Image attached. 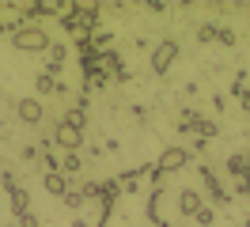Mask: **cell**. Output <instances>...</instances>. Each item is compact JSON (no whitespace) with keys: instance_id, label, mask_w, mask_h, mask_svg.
<instances>
[{"instance_id":"obj_1","label":"cell","mask_w":250,"mask_h":227,"mask_svg":"<svg viewBox=\"0 0 250 227\" xmlns=\"http://www.w3.org/2000/svg\"><path fill=\"white\" fill-rule=\"evenodd\" d=\"M8 38H12V45H16L19 53H46L49 49V30L46 27H19Z\"/></svg>"},{"instance_id":"obj_2","label":"cell","mask_w":250,"mask_h":227,"mask_svg":"<svg viewBox=\"0 0 250 227\" xmlns=\"http://www.w3.org/2000/svg\"><path fill=\"white\" fill-rule=\"evenodd\" d=\"M197 174H201V189L208 193V201H212V208H231V193L224 189V182H220V174L212 170L208 163L197 166Z\"/></svg>"},{"instance_id":"obj_3","label":"cell","mask_w":250,"mask_h":227,"mask_svg":"<svg viewBox=\"0 0 250 227\" xmlns=\"http://www.w3.org/2000/svg\"><path fill=\"white\" fill-rule=\"evenodd\" d=\"M178 53H182V45L174 42V38H159V42L152 45V57H148L152 72H156V76H167V72H171V64L178 61Z\"/></svg>"},{"instance_id":"obj_4","label":"cell","mask_w":250,"mask_h":227,"mask_svg":"<svg viewBox=\"0 0 250 227\" xmlns=\"http://www.w3.org/2000/svg\"><path fill=\"white\" fill-rule=\"evenodd\" d=\"M53 148H61V151H80L83 148V133H80L76 125H68V121L57 118V125H53V140H49Z\"/></svg>"},{"instance_id":"obj_5","label":"cell","mask_w":250,"mask_h":227,"mask_svg":"<svg viewBox=\"0 0 250 227\" xmlns=\"http://www.w3.org/2000/svg\"><path fill=\"white\" fill-rule=\"evenodd\" d=\"M72 8L80 15V34H95V30L103 27L99 19H103V4H91V0H72Z\"/></svg>"},{"instance_id":"obj_6","label":"cell","mask_w":250,"mask_h":227,"mask_svg":"<svg viewBox=\"0 0 250 227\" xmlns=\"http://www.w3.org/2000/svg\"><path fill=\"white\" fill-rule=\"evenodd\" d=\"M186 163H189V151L182 148V144H167V148L159 151V159H156V170L171 174V170H182Z\"/></svg>"},{"instance_id":"obj_7","label":"cell","mask_w":250,"mask_h":227,"mask_svg":"<svg viewBox=\"0 0 250 227\" xmlns=\"http://www.w3.org/2000/svg\"><path fill=\"white\" fill-rule=\"evenodd\" d=\"M16 118L23 121V125H42V121H46V103H38V99H34V95H27V99H19L16 103Z\"/></svg>"},{"instance_id":"obj_8","label":"cell","mask_w":250,"mask_h":227,"mask_svg":"<svg viewBox=\"0 0 250 227\" xmlns=\"http://www.w3.org/2000/svg\"><path fill=\"white\" fill-rule=\"evenodd\" d=\"M64 57H68V45H64V42H49V49H46V68H42V72L53 76V80H61Z\"/></svg>"},{"instance_id":"obj_9","label":"cell","mask_w":250,"mask_h":227,"mask_svg":"<svg viewBox=\"0 0 250 227\" xmlns=\"http://www.w3.org/2000/svg\"><path fill=\"white\" fill-rule=\"evenodd\" d=\"M34 91H38L34 99L42 103L46 95H64V91H68V83H61V80H53V76H46V72H38V76H34Z\"/></svg>"},{"instance_id":"obj_10","label":"cell","mask_w":250,"mask_h":227,"mask_svg":"<svg viewBox=\"0 0 250 227\" xmlns=\"http://www.w3.org/2000/svg\"><path fill=\"white\" fill-rule=\"evenodd\" d=\"M205 205V197H201V189H193V186H186V189H178V212L182 216H189L193 220V212Z\"/></svg>"},{"instance_id":"obj_11","label":"cell","mask_w":250,"mask_h":227,"mask_svg":"<svg viewBox=\"0 0 250 227\" xmlns=\"http://www.w3.org/2000/svg\"><path fill=\"white\" fill-rule=\"evenodd\" d=\"M42 186H46L49 197H64L72 189V178H64L61 170H49V174H42Z\"/></svg>"},{"instance_id":"obj_12","label":"cell","mask_w":250,"mask_h":227,"mask_svg":"<svg viewBox=\"0 0 250 227\" xmlns=\"http://www.w3.org/2000/svg\"><path fill=\"white\" fill-rule=\"evenodd\" d=\"M118 178V186H122V193H137L144 182V166H129V170H122V174H114Z\"/></svg>"},{"instance_id":"obj_13","label":"cell","mask_w":250,"mask_h":227,"mask_svg":"<svg viewBox=\"0 0 250 227\" xmlns=\"http://www.w3.org/2000/svg\"><path fill=\"white\" fill-rule=\"evenodd\" d=\"M8 208H12V216H23V212H31V193L23 189V186H16V189H8Z\"/></svg>"},{"instance_id":"obj_14","label":"cell","mask_w":250,"mask_h":227,"mask_svg":"<svg viewBox=\"0 0 250 227\" xmlns=\"http://www.w3.org/2000/svg\"><path fill=\"white\" fill-rule=\"evenodd\" d=\"M197 125H201V114H197L193 106H186L182 118H178V133L182 136H197Z\"/></svg>"},{"instance_id":"obj_15","label":"cell","mask_w":250,"mask_h":227,"mask_svg":"<svg viewBox=\"0 0 250 227\" xmlns=\"http://www.w3.org/2000/svg\"><path fill=\"white\" fill-rule=\"evenodd\" d=\"M80 170H83V155H80V151H64L61 155V174L64 178H76Z\"/></svg>"},{"instance_id":"obj_16","label":"cell","mask_w":250,"mask_h":227,"mask_svg":"<svg viewBox=\"0 0 250 227\" xmlns=\"http://www.w3.org/2000/svg\"><path fill=\"white\" fill-rule=\"evenodd\" d=\"M224 166H228V174H231V178H243V174H250L247 155H243V151H231V155L224 159Z\"/></svg>"},{"instance_id":"obj_17","label":"cell","mask_w":250,"mask_h":227,"mask_svg":"<svg viewBox=\"0 0 250 227\" xmlns=\"http://www.w3.org/2000/svg\"><path fill=\"white\" fill-rule=\"evenodd\" d=\"M57 23H61V30H64V34H72V38L80 34V15H76V8H72V0H68V8L61 12V19H57Z\"/></svg>"},{"instance_id":"obj_18","label":"cell","mask_w":250,"mask_h":227,"mask_svg":"<svg viewBox=\"0 0 250 227\" xmlns=\"http://www.w3.org/2000/svg\"><path fill=\"white\" fill-rule=\"evenodd\" d=\"M163 189H152V197H148V205H144V216H148V224H159L163 216H159V205H163Z\"/></svg>"},{"instance_id":"obj_19","label":"cell","mask_w":250,"mask_h":227,"mask_svg":"<svg viewBox=\"0 0 250 227\" xmlns=\"http://www.w3.org/2000/svg\"><path fill=\"white\" fill-rule=\"evenodd\" d=\"M87 38H91V45H95V53H106V49H114V34H110V30H95V34H87Z\"/></svg>"},{"instance_id":"obj_20","label":"cell","mask_w":250,"mask_h":227,"mask_svg":"<svg viewBox=\"0 0 250 227\" xmlns=\"http://www.w3.org/2000/svg\"><path fill=\"white\" fill-rule=\"evenodd\" d=\"M80 197H83V205H87V201H99V197H103V182H95V178L80 182Z\"/></svg>"},{"instance_id":"obj_21","label":"cell","mask_w":250,"mask_h":227,"mask_svg":"<svg viewBox=\"0 0 250 227\" xmlns=\"http://www.w3.org/2000/svg\"><path fill=\"white\" fill-rule=\"evenodd\" d=\"M61 121H68V125H76L80 133L87 129V110H80V106H72V110H64V118Z\"/></svg>"},{"instance_id":"obj_22","label":"cell","mask_w":250,"mask_h":227,"mask_svg":"<svg viewBox=\"0 0 250 227\" xmlns=\"http://www.w3.org/2000/svg\"><path fill=\"white\" fill-rule=\"evenodd\" d=\"M118 197H122V186H118V178L110 174V178L103 182V197H99V201H110V205H118Z\"/></svg>"},{"instance_id":"obj_23","label":"cell","mask_w":250,"mask_h":227,"mask_svg":"<svg viewBox=\"0 0 250 227\" xmlns=\"http://www.w3.org/2000/svg\"><path fill=\"white\" fill-rule=\"evenodd\" d=\"M193 220H197V224H201V227H212V224H216V208H212V205L205 201L201 208L193 212Z\"/></svg>"},{"instance_id":"obj_24","label":"cell","mask_w":250,"mask_h":227,"mask_svg":"<svg viewBox=\"0 0 250 227\" xmlns=\"http://www.w3.org/2000/svg\"><path fill=\"white\" fill-rule=\"evenodd\" d=\"M220 133V125L212 118H201V125H197V140H205V144H208V140H212V136Z\"/></svg>"},{"instance_id":"obj_25","label":"cell","mask_w":250,"mask_h":227,"mask_svg":"<svg viewBox=\"0 0 250 227\" xmlns=\"http://www.w3.org/2000/svg\"><path fill=\"white\" fill-rule=\"evenodd\" d=\"M231 99H243V95H247V72H243V68H239V72H235V80H231Z\"/></svg>"},{"instance_id":"obj_26","label":"cell","mask_w":250,"mask_h":227,"mask_svg":"<svg viewBox=\"0 0 250 227\" xmlns=\"http://www.w3.org/2000/svg\"><path fill=\"white\" fill-rule=\"evenodd\" d=\"M197 42H201V45L216 42V23H201V27H197Z\"/></svg>"},{"instance_id":"obj_27","label":"cell","mask_w":250,"mask_h":227,"mask_svg":"<svg viewBox=\"0 0 250 227\" xmlns=\"http://www.w3.org/2000/svg\"><path fill=\"white\" fill-rule=\"evenodd\" d=\"M216 42L224 45V49H231V45H235V30L224 27V23H216Z\"/></svg>"},{"instance_id":"obj_28","label":"cell","mask_w":250,"mask_h":227,"mask_svg":"<svg viewBox=\"0 0 250 227\" xmlns=\"http://www.w3.org/2000/svg\"><path fill=\"white\" fill-rule=\"evenodd\" d=\"M61 201H64V208H72V212H80V208H83V197H80V189H76V186H72V189H68V193H64Z\"/></svg>"},{"instance_id":"obj_29","label":"cell","mask_w":250,"mask_h":227,"mask_svg":"<svg viewBox=\"0 0 250 227\" xmlns=\"http://www.w3.org/2000/svg\"><path fill=\"white\" fill-rule=\"evenodd\" d=\"M231 193H235V197H250V174H243V178H235Z\"/></svg>"},{"instance_id":"obj_30","label":"cell","mask_w":250,"mask_h":227,"mask_svg":"<svg viewBox=\"0 0 250 227\" xmlns=\"http://www.w3.org/2000/svg\"><path fill=\"white\" fill-rule=\"evenodd\" d=\"M0 189H4V193H8V189H16V174H12L8 166L0 170Z\"/></svg>"},{"instance_id":"obj_31","label":"cell","mask_w":250,"mask_h":227,"mask_svg":"<svg viewBox=\"0 0 250 227\" xmlns=\"http://www.w3.org/2000/svg\"><path fill=\"white\" fill-rule=\"evenodd\" d=\"M19 159L34 163V159H38V144H23V148H19Z\"/></svg>"},{"instance_id":"obj_32","label":"cell","mask_w":250,"mask_h":227,"mask_svg":"<svg viewBox=\"0 0 250 227\" xmlns=\"http://www.w3.org/2000/svg\"><path fill=\"white\" fill-rule=\"evenodd\" d=\"M141 8H144V12H156V15H163V12H167V4H163V0H144Z\"/></svg>"},{"instance_id":"obj_33","label":"cell","mask_w":250,"mask_h":227,"mask_svg":"<svg viewBox=\"0 0 250 227\" xmlns=\"http://www.w3.org/2000/svg\"><path fill=\"white\" fill-rule=\"evenodd\" d=\"M19 27H23L19 19H4V15H0V34H12V30H19Z\"/></svg>"},{"instance_id":"obj_34","label":"cell","mask_w":250,"mask_h":227,"mask_svg":"<svg viewBox=\"0 0 250 227\" xmlns=\"http://www.w3.org/2000/svg\"><path fill=\"white\" fill-rule=\"evenodd\" d=\"M16 227H38V216H34V212H23L16 220Z\"/></svg>"},{"instance_id":"obj_35","label":"cell","mask_w":250,"mask_h":227,"mask_svg":"<svg viewBox=\"0 0 250 227\" xmlns=\"http://www.w3.org/2000/svg\"><path fill=\"white\" fill-rule=\"evenodd\" d=\"M205 148H208V144H205V140H197V136H193V144H189V155H205Z\"/></svg>"},{"instance_id":"obj_36","label":"cell","mask_w":250,"mask_h":227,"mask_svg":"<svg viewBox=\"0 0 250 227\" xmlns=\"http://www.w3.org/2000/svg\"><path fill=\"white\" fill-rule=\"evenodd\" d=\"M212 110H216V114H224V110H228V99H224V95H212Z\"/></svg>"},{"instance_id":"obj_37","label":"cell","mask_w":250,"mask_h":227,"mask_svg":"<svg viewBox=\"0 0 250 227\" xmlns=\"http://www.w3.org/2000/svg\"><path fill=\"white\" fill-rule=\"evenodd\" d=\"M129 114H133V118H137V121H148V110H144V106H133Z\"/></svg>"},{"instance_id":"obj_38","label":"cell","mask_w":250,"mask_h":227,"mask_svg":"<svg viewBox=\"0 0 250 227\" xmlns=\"http://www.w3.org/2000/svg\"><path fill=\"white\" fill-rule=\"evenodd\" d=\"M239 110H243V114H250V87H247V95L239 99Z\"/></svg>"},{"instance_id":"obj_39","label":"cell","mask_w":250,"mask_h":227,"mask_svg":"<svg viewBox=\"0 0 250 227\" xmlns=\"http://www.w3.org/2000/svg\"><path fill=\"white\" fill-rule=\"evenodd\" d=\"M72 227H91V224H87L83 216H76V220H72Z\"/></svg>"},{"instance_id":"obj_40","label":"cell","mask_w":250,"mask_h":227,"mask_svg":"<svg viewBox=\"0 0 250 227\" xmlns=\"http://www.w3.org/2000/svg\"><path fill=\"white\" fill-rule=\"evenodd\" d=\"M243 227H250V216H247V220H243Z\"/></svg>"},{"instance_id":"obj_41","label":"cell","mask_w":250,"mask_h":227,"mask_svg":"<svg viewBox=\"0 0 250 227\" xmlns=\"http://www.w3.org/2000/svg\"><path fill=\"white\" fill-rule=\"evenodd\" d=\"M243 155H247V166H250V151H243Z\"/></svg>"},{"instance_id":"obj_42","label":"cell","mask_w":250,"mask_h":227,"mask_svg":"<svg viewBox=\"0 0 250 227\" xmlns=\"http://www.w3.org/2000/svg\"><path fill=\"white\" fill-rule=\"evenodd\" d=\"M0 133H4V121H0Z\"/></svg>"},{"instance_id":"obj_43","label":"cell","mask_w":250,"mask_h":227,"mask_svg":"<svg viewBox=\"0 0 250 227\" xmlns=\"http://www.w3.org/2000/svg\"><path fill=\"white\" fill-rule=\"evenodd\" d=\"M4 227H16V224H4Z\"/></svg>"}]
</instances>
